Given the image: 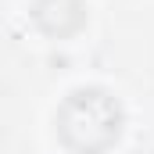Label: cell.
Masks as SVG:
<instances>
[{
	"mask_svg": "<svg viewBox=\"0 0 154 154\" xmlns=\"http://www.w3.org/2000/svg\"><path fill=\"white\" fill-rule=\"evenodd\" d=\"M50 129L68 154H111L125 133V108L108 86H75L54 108Z\"/></svg>",
	"mask_w": 154,
	"mask_h": 154,
	"instance_id": "6da1fadb",
	"label": "cell"
},
{
	"mask_svg": "<svg viewBox=\"0 0 154 154\" xmlns=\"http://www.w3.org/2000/svg\"><path fill=\"white\" fill-rule=\"evenodd\" d=\"M29 25L50 43H72L90 25L86 0H29Z\"/></svg>",
	"mask_w": 154,
	"mask_h": 154,
	"instance_id": "7a4b0ae2",
	"label": "cell"
}]
</instances>
